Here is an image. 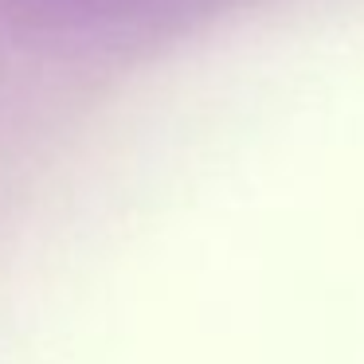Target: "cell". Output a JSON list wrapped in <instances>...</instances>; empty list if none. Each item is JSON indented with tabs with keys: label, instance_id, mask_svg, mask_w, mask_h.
<instances>
[{
	"label": "cell",
	"instance_id": "cell-1",
	"mask_svg": "<svg viewBox=\"0 0 364 364\" xmlns=\"http://www.w3.org/2000/svg\"><path fill=\"white\" fill-rule=\"evenodd\" d=\"M176 0H0V16L28 32H87L157 12Z\"/></svg>",
	"mask_w": 364,
	"mask_h": 364
}]
</instances>
